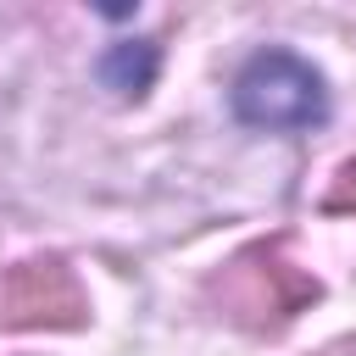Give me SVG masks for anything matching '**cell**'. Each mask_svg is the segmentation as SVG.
<instances>
[{
	"mask_svg": "<svg viewBox=\"0 0 356 356\" xmlns=\"http://www.w3.org/2000/svg\"><path fill=\"white\" fill-rule=\"evenodd\" d=\"M100 78H106L117 95H145L150 78H156V44H117V50L100 61Z\"/></svg>",
	"mask_w": 356,
	"mask_h": 356,
	"instance_id": "cell-4",
	"label": "cell"
},
{
	"mask_svg": "<svg viewBox=\"0 0 356 356\" xmlns=\"http://www.w3.org/2000/svg\"><path fill=\"white\" fill-rule=\"evenodd\" d=\"M234 117L250 128H267V134L317 128L328 117L323 72L312 61H300L295 50H261L234 78Z\"/></svg>",
	"mask_w": 356,
	"mask_h": 356,
	"instance_id": "cell-1",
	"label": "cell"
},
{
	"mask_svg": "<svg viewBox=\"0 0 356 356\" xmlns=\"http://www.w3.org/2000/svg\"><path fill=\"white\" fill-rule=\"evenodd\" d=\"M323 356H356V345H328Z\"/></svg>",
	"mask_w": 356,
	"mask_h": 356,
	"instance_id": "cell-6",
	"label": "cell"
},
{
	"mask_svg": "<svg viewBox=\"0 0 356 356\" xmlns=\"http://www.w3.org/2000/svg\"><path fill=\"white\" fill-rule=\"evenodd\" d=\"M211 295L239 328H278L295 312H306L323 289L300 261L284 256V245H250L217 273Z\"/></svg>",
	"mask_w": 356,
	"mask_h": 356,
	"instance_id": "cell-2",
	"label": "cell"
},
{
	"mask_svg": "<svg viewBox=\"0 0 356 356\" xmlns=\"http://www.w3.org/2000/svg\"><path fill=\"white\" fill-rule=\"evenodd\" d=\"M323 206H328V211H356V161H345V167L334 172V184H328Z\"/></svg>",
	"mask_w": 356,
	"mask_h": 356,
	"instance_id": "cell-5",
	"label": "cell"
},
{
	"mask_svg": "<svg viewBox=\"0 0 356 356\" xmlns=\"http://www.w3.org/2000/svg\"><path fill=\"white\" fill-rule=\"evenodd\" d=\"M89 317V300L67 261L33 256L17 261L0 278V328H78Z\"/></svg>",
	"mask_w": 356,
	"mask_h": 356,
	"instance_id": "cell-3",
	"label": "cell"
}]
</instances>
